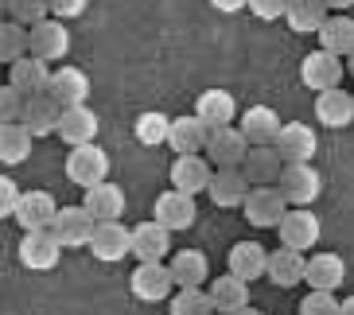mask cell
Returning <instances> with one entry per match:
<instances>
[{
  "instance_id": "6da1fadb",
  "label": "cell",
  "mask_w": 354,
  "mask_h": 315,
  "mask_svg": "<svg viewBox=\"0 0 354 315\" xmlns=\"http://www.w3.org/2000/svg\"><path fill=\"white\" fill-rule=\"evenodd\" d=\"M288 207H292V202L284 199V191L277 187V183L250 187V195H245V202H241V210H245L250 226H257V230H277V226H281V218L288 214Z\"/></svg>"
},
{
  "instance_id": "7a4b0ae2",
  "label": "cell",
  "mask_w": 354,
  "mask_h": 315,
  "mask_svg": "<svg viewBox=\"0 0 354 315\" xmlns=\"http://www.w3.org/2000/svg\"><path fill=\"white\" fill-rule=\"evenodd\" d=\"M129 288H133L136 300H145V304H160V300H167V296L176 292L179 284H176V276H171V265H164V261H140L133 269V276H129Z\"/></svg>"
},
{
  "instance_id": "3957f363",
  "label": "cell",
  "mask_w": 354,
  "mask_h": 315,
  "mask_svg": "<svg viewBox=\"0 0 354 315\" xmlns=\"http://www.w3.org/2000/svg\"><path fill=\"white\" fill-rule=\"evenodd\" d=\"M343 70H346V59L343 55L327 51V47H315L312 55L300 59V82L308 90H331V86H343Z\"/></svg>"
},
{
  "instance_id": "277c9868",
  "label": "cell",
  "mask_w": 354,
  "mask_h": 315,
  "mask_svg": "<svg viewBox=\"0 0 354 315\" xmlns=\"http://www.w3.org/2000/svg\"><path fill=\"white\" fill-rule=\"evenodd\" d=\"M109 175V156H105V148H97L94 140L90 144H74L66 152V179H71L74 187H94L102 179Z\"/></svg>"
},
{
  "instance_id": "5b68a950",
  "label": "cell",
  "mask_w": 354,
  "mask_h": 315,
  "mask_svg": "<svg viewBox=\"0 0 354 315\" xmlns=\"http://www.w3.org/2000/svg\"><path fill=\"white\" fill-rule=\"evenodd\" d=\"M66 245L59 242V233L47 226V230H24V242H20V265L32 269V273H51L59 257H63Z\"/></svg>"
},
{
  "instance_id": "8992f818",
  "label": "cell",
  "mask_w": 354,
  "mask_h": 315,
  "mask_svg": "<svg viewBox=\"0 0 354 315\" xmlns=\"http://www.w3.org/2000/svg\"><path fill=\"white\" fill-rule=\"evenodd\" d=\"M277 187L284 191V199L292 207H312L323 195V175L312 168V160H300V164H284V175Z\"/></svg>"
},
{
  "instance_id": "52a82bcc",
  "label": "cell",
  "mask_w": 354,
  "mask_h": 315,
  "mask_svg": "<svg viewBox=\"0 0 354 315\" xmlns=\"http://www.w3.org/2000/svg\"><path fill=\"white\" fill-rule=\"evenodd\" d=\"M51 230L59 233V242H63L66 249H82V245H90V238H94L97 218L86 202H78V207H59Z\"/></svg>"
},
{
  "instance_id": "ba28073f",
  "label": "cell",
  "mask_w": 354,
  "mask_h": 315,
  "mask_svg": "<svg viewBox=\"0 0 354 315\" xmlns=\"http://www.w3.org/2000/svg\"><path fill=\"white\" fill-rule=\"evenodd\" d=\"M250 137L241 133V125H218L210 128V140H207V156L214 168H241V160L250 152Z\"/></svg>"
},
{
  "instance_id": "9c48e42d",
  "label": "cell",
  "mask_w": 354,
  "mask_h": 315,
  "mask_svg": "<svg viewBox=\"0 0 354 315\" xmlns=\"http://www.w3.org/2000/svg\"><path fill=\"white\" fill-rule=\"evenodd\" d=\"M90 249H94V257L102 265L125 261V253H133V230L121 218H105V222H97L94 238H90Z\"/></svg>"
},
{
  "instance_id": "30bf717a",
  "label": "cell",
  "mask_w": 354,
  "mask_h": 315,
  "mask_svg": "<svg viewBox=\"0 0 354 315\" xmlns=\"http://www.w3.org/2000/svg\"><path fill=\"white\" fill-rule=\"evenodd\" d=\"M277 233H281V242L292 245V249H312V245H319V218L312 214V207H288V214L281 218V226H277Z\"/></svg>"
},
{
  "instance_id": "8fae6325",
  "label": "cell",
  "mask_w": 354,
  "mask_h": 315,
  "mask_svg": "<svg viewBox=\"0 0 354 315\" xmlns=\"http://www.w3.org/2000/svg\"><path fill=\"white\" fill-rule=\"evenodd\" d=\"M284 164L288 160L281 156L277 144H253L245 152V160H241V171H245V179H250L253 187H265V183H281Z\"/></svg>"
},
{
  "instance_id": "7c38bea8",
  "label": "cell",
  "mask_w": 354,
  "mask_h": 315,
  "mask_svg": "<svg viewBox=\"0 0 354 315\" xmlns=\"http://www.w3.org/2000/svg\"><path fill=\"white\" fill-rule=\"evenodd\" d=\"M32 55L47 59V63H63L71 55V32H66V20L59 16H47L43 23L32 28Z\"/></svg>"
},
{
  "instance_id": "4fadbf2b",
  "label": "cell",
  "mask_w": 354,
  "mask_h": 315,
  "mask_svg": "<svg viewBox=\"0 0 354 315\" xmlns=\"http://www.w3.org/2000/svg\"><path fill=\"white\" fill-rule=\"evenodd\" d=\"M156 222H164L167 230L176 233V230H191L195 226V195L191 191H179V187H171V191H164V195H156Z\"/></svg>"
},
{
  "instance_id": "5bb4252c",
  "label": "cell",
  "mask_w": 354,
  "mask_h": 315,
  "mask_svg": "<svg viewBox=\"0 0 354 315\" xmlns=\"http://www.w3.org/2000/svg\"><path fill=\"white\" fill-rule=\"evenodd\" d=\"M51 74H55V63H47V59H39V55H24V59H16V63H8V82L20 86L24 94H47V86H51Z\"/></svg>"
},
{
  "instance_id": "9a60e30c",
  "label": "cell",
  "mask_w": 354,
  "mask_h": 315,
  "mask_svg": "<svg viewBox=\"0 0 354 315\" xmlns=\"http://www.w3.org/2000/svg\"><path fill=\"white\" fill-rule=\"evenodd\" d=\"M171 253V230L164 222L148 218V222H136L133 226V257L136 261H164Z\"/></svg>"
},
{
  "instance_id": "2e32d148",
  "label": "cell",
  "mask_w": 354,
  "mask_h": 315,
  "mask_svg": "<svg viewBox=\"0 0 354 315\" xmlns=\"http://www.w3.org/2000/svg\"><path fill=\"white\" fill-rule=\"evenodd\" d=\"M210 179H214V164H210V156H203V152L176 156V164H171V187H179V191L198 195V191L210 187Z\"/></svg>"
},
{
  "instance_id": "e0dca14e",
  "label": "cell",
  "mask_w": 354,
  "mask_h": 315,
  "mask_svg": "<svg viewBox=\"0 0 354 315\" xmlns=\"http://www.w3.org/2000/svg\"><path fill=\"white\" fill-rule=\"evenodd\" d=\"M250 187H253V183L245 179V171H241V168H214V179H210L207 195H210V202H214V207L234 210V207H241V202H245Z\"/></svg>"
},
{
  "instance_id": "ac0fdd59",
  "label": "cell",
  "mask_w": 354,
  "mask_h": 315,
  "mask_svg": "<svg viewBox=\"0 0 354 315\" xmlns=\"http://www.w3.org/2000/svg\"><path fill=\"white\" fill-rule=\"evenodd\" d=\"M210 140V125L198 113L191 117H171V133H167V148L176 156H187V152H207Z\"/></svg>"
},
{
  "instance_id": "d6986e66",
  "label": "cell",
  "mask_w": 354,
  "mask_h": 315,
  "mask_svg": "<svg viewBox=\"0 0 354 315\" xmlns=\"http://www.w3.org/2000/svg\"><path fill=\"white\" fill-rule=\"evenodd\" d=\"M269 280L277 288H296L300 280H308V253L281 242V249L269 253Z\"/></svg>"
},
{
  "instance_id": "ffe728a7",
  "label": "cell",
  "mask_w": 354,
  "mask_h": 315,
  "mask_svg": "<svg viewBox=\"0 0 354 315\" xmlns=\"http://www.w3.org/2000/svg\"><path fill=\"white\" fill-rule=\"evenodd\" d=\"M315 121L327 128H346L354 121V90H339V86L319 90V97H315Z\"/></svg>"
},
{
  "instance_id": "44dd1931",
  "label": "cell",
  "mask_w": 354,
  "mask_h": 315,
  "mask_svg": "<svg viewBox=\"0 0 354 315\" xmlns=\"http://www.w3.org/2000/svg\"><path fill=\"white\" fill-rule=\"evenodd\" d=\"M47 94L63 105V109H71V105H86V97H90V78H86V70L63 63V66H55Z\"/></svg>"
},
{
  "instance_id": "7402d4cb",
  "label": "cell",
  "mask_w": 354,
  "mask_h": 315,
  "mask_svg": "<svg viewBox=\"0 0 354 315\" xmlns=\"http://www.w3.org/2000/svg\"><path fill=\"white\" fill-rule=\"evenodd\" d=\"M97 128H102V121H97V113L90 105H71L59 117V133L55 137H63V144L74 148V144H90L97 137Z\"/></svg>"
},
{
  "instance_id": "603a6c76",
  "label": "cell",
  "mask_w": 354,
  "mask_h": 315,
  "mask_svg": "<svg viewBox=\"0 0 354 315\" xmlns=\"http://www.w3.org/2000/svg\"><path fill=\"white\" fill-rule=\"evenodd\" d=\"M55 214H59V202H55L51 191H24L16 222H20V230H47Z\"/></svg>"
},
{
  "instance_id": "cb8c5ba5",
  "label": "cell",
  "mask_w": 354,
  "mask_h": 315,
  "mask_svg": "<svg viewBox=\"0 0 354 315\" xmlns=\"http://www.w3.org/2000/svg\"><path fill=\"white\" fill-rule=\"evenodd\" d=\"M277 148H281V156L288 164H300V160H312L319 152V137L312 133V125H304V121H284L281 137H277Z\"/></svg>"
},
{
  "instance_id": "d4e9b609",
  "label": "cell",
  "mask_w": 354,
  "mask_h": 315,
  "mask_svg": "<svg viewBox=\"0 0 354 315\" xmlns=\"http://www.w3.org/2000/svg\"><path fill=\"white\" fill-rule=\"evenodd\" d=\"M210 296H214V307L218 312H230V315L250 312V280L238 273H230V269H226V276H214L210 280Z\"/></svg>"
},
{
  "instance_id": "484cf974",
  "label": "cell",
  "mask_w": 354,
  "mask_h": 315,
  "mask_svg": "<svg viewBox=\"0 0 354 315\" xmlns=\"http://www.w3.org/2000/svg\"><path fill=\"white\" fill-rule=\"evenodd\" d=\"M241 133L250 137V144H277L281 137V113L272 109V105H250L245 113H241Z\"/></svg>"
},
{
  "instance_id": "4316f807",
  "label": "cell",
  "mask_w": 354,
  "mask_h": 315,
  "mask_svg": "<svg viewBox=\"0 0 354 315\" xmlns=\"http://www.w3.org/2000/svg\"><path fill=\"white\" fill-rule=\"evenodd\" d=\"M59 117H63V105L55 102L51 94H32L28 97V109H24V125L39 137H55L59 133Z\"/></svg>"
},
{
  "instance_id": "83f0119b",
  "label": "cell",
  "mask_w": 354,
  "mask_h": 315,
  "mask_svg": "<svg viewBox=\"0 0 354 315\" xmlns=\"http://www.w3.org/2000/svg\"><path fill=\"white\" fill-rule=\"evenodd\" d=\"M230 273L245 276V280H257V276H269V249L257 242H238L230 245Z\"/></svg>"
},
{
  "instance_id": "f1b7e54d",
  "label": "cell",
  "mask_w": 354,
  "mask_h": 315,
  "mask_svg": "<svg viewBox=\"0 0 354 315\" xmlns=\"http://www.w3.org/2000/svg\"><path fill=\"white\" fill-rule=\"evenodd\" d=\"M195 113L207 121L210 128L218 125H234L238 121V102H234V94L230 90H203L195 102Z\"/></svg>"
},
{
  "instance_id": "f546056e",
  "label": "cell",
  "mask_w": 354,
  "mask_h": 315,
  "mask_svg": "<svg viewBox=\"0 0 354 315\" xmlns=\"http://www.w3.org/2000/svg\"><path fill=\"white\" fill-rule=\"evenodd\" d=\"M315 35H319V47H327V51H335V55H343L346 59V55L354 51V16H346V12H331Z\"/></svg>"
},
{
  "instance_id": "4dcf8cb0",
  "label": "cell",
  "mask_w": 354,
  "mask_h": 315,
  "mask_svg": "<svg viewBox=\"0 0 354 315\" xmlns=\"http://www.w3.org/2000/svg\"><path fill=\"white\" fill-rule=\"evenodd\" d=\"M82 202L94 210V218L105 222V218H121L125 214V191L117 187V183H94V187H86Z\"/></svg>"
},
{
  "instance_id": "1f68e13d",
  "label": "cell",
  "mask_w": 354,
  "mask_h": 315,
  "mask_svg": "<svg viewBox=\"0 0 354 315\" xmlns=\"http://www.w3.org/2000/svg\"><path fill=\"white\" fill-rule=\"evenodd\" d=\"M32 140H35V133L24 125V121H4V125H0V160H4L8 168L24 164L28 152H32Z\"/></svg>"
},
{
  "instance_id": "d6a6232c",
  "label": "cell",
  "mask_w": 354,
  "mask_h": 315,
  "mask_svg": "<svg viewBox=\"0 0 354 315\" xmlns=\"http://www.w3.org/2000/svg\"><path fill=\"white\" fill-rule=\"evenodd\" d=\"M331 16V8L323 0H288V12H284V23H288L296 35H312L323 28V20Z\"/></svg>"
},
{
  "instance_id": "836d02e7",
  "label": "cell",
  "mask_w": 354,
  "mask_h": 315,
  "mask_svg": "<svg viewBox=\"0 0 354 315\" xmlns=\"http://www.w3.org/2000/svg\"><path fill=\"white\" fill-rule=\"evenodd\" d=\"M346 265L339 253H312L308 257V284L312 288H343Z\"/></svg>"
},
{
  "instance_id": "e575fe53",
  "label": "cell",
  "mask_w": 354,
  "mask_h": 315,
  "mask_svg": "<svg viewBox=\"0 0 354 315\" xmlns=\"http://www.w3.org/2000/svg\"><path fill=\"white\" fill-rule=\"evenodd\" d=\"M167 265H171V276H176L179 288H187V284H207V276H210L207 253H198V249H179Z\"/></svg>"
},
{
  "instance_id": "d590c367",
  "label": "cell",
  "mask_w": 354,
  "mask_h": 315,
  "mask_svg": "<svg viewBox=\"0 0 354 315\" xmlns=\"http://www.w3.org/2000/svg\"><path fill=\"white\" fill-rule=\"evenodd\" d=\"M171 315H207V312H218L214 307V296H210L207 284H187V288H176L171 292Z\"/></svg>"
},
{
  "instance_id": "8d00e7d4",
  "label": "cell",
  "mask_w": 354,
  "mask_h": 315,
  "mask_svg": "<svg viewBox=\"0 0 354 315\" xmlns=\"http://www.w3.org/2000/svg\"><path fill=\"white\" fill-rule=\"evenodd\" d=\"M32 51V32L20 20H4L0 23V63H16Z\"/></svg>"
},
{
  "instance_id": "74e56055",
  "label": "cell",
  "mask_w": 354,
  "mask_h": 315,
  "mask_svg": "<svg viewBox=\"0 0 354 315\" xmlns=\"http://www.w3.org/2000/svg\"><path fill=\"white\" fill-rule=\"evenodd\" d=\"M133 133H136V140H140L145 148H160V144H167L171 117H164L160 109H148V113H140L133 121Z\"/></svg>"
},
{
  "instance_id": "f35d334b",
  "label": "cell",
  "mask_w": 354,
  "mask_h": 315,
  "mask_svg": "<svg viewBox=\"0 0 354 315\" xmlns=\"http://www.w3.org/2000/svg\"><path fill=\"white\" fill-rule=\"evenodd\" d=\"M300 315H343V300L335 296V288H312L300 300Z\"/></svg>"
},
{
  "instance_id": "ab89813d",
  "label": "cell",
  "mask_w": 354,
  "mask_h": 315,
  "mask_svg": "<svg viewBox=\"0 0 354 315\" xmlns=\"http://www.w3.org/2000/svg\"><path fill=\"white\" fill-rule=\"evenodd\" d=\"M8 16L35 28V23H43L51 16V0H8Z\"/></svg>"
},
{
  "instance_id": "60d3db41",
  "label": "cell",
  "mask_w": 354,
  "mask_h": 315,
  "mask_svg": "<svg viewBox=\"0 0 354 315\" xmlns=\"http://www.w3.org/2000/svg\"><path fill=\"white\" fill-rule=\"evenodd\" d=\"M24 109H28V94L20 86H0V121H24Z\"/></svg>"
},
{
  "instance_id": "b9f144b4",
  "label": "cell",
  "mask_w": 354,
  "mask_h": 315,
  "mask_svg": "<svg viewBox=\"0 0 354 315\" xmlns=\"http://www.w3.org/2000/svg\"><path fill=\"white\" fill-rule=\"evenodd\" d=\"M20 199H24V191L16 187V179H0V214L4 218H16V210H20Z\"/></svg>"
},
{
  "instance_id": "7bdbcfd3",
  "label": "cell",
  "mask_w": 354,
  "mask_h": 315,
  "mask_svg": "<svg viewBox=\"0 0 354 315\" xmlns=\"http://www.w3.org/2000/svg\"><path fill=\"white\" fill-rule=\"evenodd\" d=\"M250 12L257 20H284L288 0H250Z\"/></svg>"
},
{
  "instance_id": "ee69618b",
  "label": "cell",
  "mask_w": 354,
  "mask_h": 315,
  "mask_svg": "<svg viewBox=\"0 0 354 315\" xmlns=\"http://www.w3.org/2000/svg\"><path fill=\"white\" fill-rule=\"evenodd\" d=\"M86 4L90 0H51V16H59V20H78L86 12Z\"/></svg>"
},
{
  "instance_id": "f6af8a7d",
  "label": "cell",
  "mask_w": 354,
  "mask_h": 315,
  "mask_svg": "<svg viewBox=\"0 0 354 315\" xmlns=\"http://www.w3.org/2000/svg\"><path fill=\"white\" fill-rule=\"evenodd\" d=\"M218 12H226V16H234V12H241V8H250V0H210Z\"/></svg>"
},
{
  "instance_id": "bcb514c9",
  "label": "cell",
  "mask_w": 354,
  "mask_h": 315,
  "mask_svg": "<svg viewBox=\"0 0 354 315\" xmlns=\"http://www.w3.org/2000/svg\"><path fill=\"white\" fill-rule=\"evenodd\" d=\"M323 4H327L331 12H351L354 8V0H323Z\"/></svg>"
},
{
  "instance_id": "7dc6e473",
  "label": "cell",
  "mask_w": 354,
  "mask_h": 315,
  "mask_svg": "<svg viewBox=\"0 0 354 315\" xmlns=\"http://www.w3.org/2000/svg\"><path fill=\"white\" fill-rule=\"evenodd\" d=\"M343 315H354V296H343Z\"/></svg>"
},
{
  "instance_id": "c3c4849f",
  "label": "cell",
  "mask_w": 354,
  "mask_h": 315,
  "mask_svg": "<svg viewBox=\"0 0 354 315\" xmlns=\"http://www.w3.org/2000/svg\"><path fill=\"white\" fill-rule=\"evenodd\" d=\"M346 74H351V78H354V51L346 55Z\"/></svg>"
}]
</instances>
